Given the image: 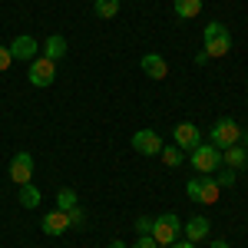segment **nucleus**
<instances>
[{
	"mask_svg": "<svg viewBox=\"0 0 248 248\" xmlns=\"http://www.w3.org/2000/svg\"><path fill=\"white\" fill-rule=\"evenodd\" d=\"M202 40H205V57L209 60H222L225 53L232 50V33L225 23H218V20H212V23H205V33H202Z\"/></svg>",
	"mask_w": 248,
	"mask_h": 248,
	"instance_id": "f257e3e1",
	"label": "nucleus"
},
{
	"mask_svg": "<svg viewBox=\"0 0 248 248\" xmlns=\"http://www.w3.org/2000/svg\"><path fill=\"white\" fill-rule=\"evenodd\" d=\"M189 162L195 172H202V175H215V172L222 169V149H215L212 142H199L195 149L189 153Z\"/></svg>",
	"mask_w": 248,
	"mask_h": 248,
	"instance_id": "f03ea898",
	"label": "nucleus"
},
{
	"mask_svg": "<svg viewBox=\"0 0 248 248\" xmlns=\"http://www.w3.org/2000/svg\"><path fill=\"white\" fill-rule=\"evenodd\" d=\"M179 232H182V222H179V215H159V218H153V235L155 245H172V242H179Z\"/></svg>",
	"mask_w": 248,
	"mask_h": 248,
	"instance_id": "7ed1b4c3",
	"label": "nucleus"
},
{
	"mask_svg": "<svg viewBox=\"0 0 248 248\" xmlns=\"http://www.w3.org/2000/svg\"><path fill=\"white\" fill-rule=\"evenodd\" d=\"M242 139V126L235 123V119H218L215 126H212V136H209V142L215 146V149H229V146H235Z\"/></svg>",
	"mask_w": 248,
	"mask_h": 248,
	"instance_id": "20e7f679",
	"label": "nucleus"
},
{
	"mask_svg": "<svg viewBox=\"0 0 248 248\" xmlns=\"http://www.w3.org/2000/svg\"><path fill=\"white\" fill-rule=\"evenodd\" d=\"M27 79L33 83V86H53V79H57V63L53 60H46V57H37V60H30V70H27Z\"/></svg>",
	"mask_w": 248,
	"mask_h": 248,
	"instance_id": "39448f33",
	"label": "nucleus"
},
{
	"mask_svg": "<svg viewBox=\"0 0 248 248\" xmlns=\"http://www.w3.org/2000/svg\"><path fill=\"white\" fill-rule=\"evenodd\" d=\"M218 182L215 179H192L189 186H186V195H189L192 202H202V205H212L215 199H218Z\"/></svg>",
	"mask_w": 248,
	"mask_h": 248,
	"instance_id": "423d86ee",
	"label": "nucleus"
},
{
	"mask_svg": "<svg viewBox=\"0 0 248 248\" xmlns=\"http://www.w3.org/2000/svg\"><path fill=\"white\" fill-rule=\"evenodd\" d=\"M172 139H175V146H179L182 153H192V149L202 142V133H199L195 123H179V126L172 129Z\"/></svg>",
	"mask_w": 248,
	"mask_h": 248,
	"instance_id": "0eeeda50",
	"label": "nucleus"
},
{
	"mask_svg": "<svg viewBox=\"0 0 248 248\" xmlns=\"http://www.w3.org/2000/svg\"><path fill=\"white\" fill-rule=\"evenodd\" d=\"M10 179L17 182V186H27L30 179H33V155L30 153H17L10 159Z\"/></svg>",
	"mask_w": 248,
	"mask_h": 248,
	"instance_id": "6e6552de",
	"label": "nucleus"
},
{
	"mask_svg": "<svg viewBox=\"0 0 248 248\" xmlns=\"http://www.w3.org/2000/svg\"><path fill=\"white\" fill-rule=\"evenodd\" d=\"M133 149L139 155H159L162 153V139H159V133H153V129H139V133L133 136Z\"/></svg>",
	"mask_w": 248,
	"mask_h": 248,
	"instance_id": "1a4fd4ad",
	"label": "nucleus"
},
{
	"mask_svg": "<svg viewBox=\"0 0 248 248\" xmlns=\"http://www.w3.org/2000/svg\"><path fill=\"white\" fill-rule=\"evenodd\" d=\"M37 50H40V43L30 37V33H20V37L10 43V57L23 60V63H27V60H37Z\"/></svg>",
	"mask_w": 248,
	"mask_h": 248,
	"instance_id": "9d476101",
	"label": "nucleus"
},
{
	"mask_svg": "<svg viewBox=\"0 0 248 248\" xmlns=\"http://www.w3.org/2000/svg\"><path fill=\"white\" fill-rule=\"evenodd\" d=\"M66 229H70V215H66L63 209H53V212L43 215V232H46V235L57 238V235H63Z\"/></svg>",
	"mask_w": 248,
	"mask_h": 248,
	"instance_id": "9b49d317",
	"label": "nucleus"
},
{
	"mask_svg": "<svg viewBox=\"0 0 248 248\" xmlns=\"http://www.w3.org/2000/svg\"><path fill=\"white\" fill-rule=\"evenodd\" d=\"M142 73L149 79H166L169 77V63L159 57V53H146V57H142Z\"/></svg>",
	"mask_w": 248,
	"mask_h": 248,
	"instance_id": "f8f14e48",
	"label": "nucleus"
},
{
	"mask_svg": "<svg viewBox=\"0 0 248 248\" xmlns=\"http://www.w3.org/2000/svg\"><path fill=\"white\" fill-rule=\"evenodd\" d=\"M209 232H212V225H209V218L205 215H195V218H189L186 222V242H202V238H209Z\"/></svg>",
	"mask_w": 248,
	"mask_h": 248,
	"instance_id": "ddd939ff",
	"label": "nucleus"
},
{
	"mask_svg": "<svg viewBox=\"0 0 248 248\" xmlns=\"http://www.w3.org/2000/svg\"><path fill=\"white\" fill-rule=\"evenodd\" d=\"M40 50H43V57H46V60H53V63H57V60L66 53V37H63V33H50L46 43H43Z\"/></svg>",
	"mask_w": 248,
	"mask_h": 248,
	"instance_id": "4468645a",
	"label": "nucleus"
},
{
	"mask_svg": "<svg viewBox=\"0 0 248 248\" xmlns=\"http://www.w3.org/2000/svg\"><path fill=\"white\" fill-rule=\"evenodd\" d=\"M248 162V153L235 142V146H229V149H222V166H229V169H245Z\"/></svg>",
	"mask_w": 248,
	"mask_h": 248,
	"instance_id": "2eb2a0df",
	"label": "nucleus"
},
{
	"mask_svg": "<svg viewBox=\"0 0 248 248\" xmlns=\"http://www.w3.org/2000/svg\"><path fill=\"white\" fill-rule=\"evenodd\" d=\"M172 7H175V17L179 20H192L202 14V0H172Z\"/></svg>",
	"mask_w": 248,
	"mask_h": 248,
	"instance_id": "dca6fc26",
	"label": "nucleus"
},
{
	"mask_svg": "<svg viewBox=\"0 0 248 248\" xmlns=\"http://www.w3.org/2000/svg\"><path fill=\"white\" fill-rule=\"evenodd\" d=\"M159 159H162V162H166L169 169H179V166L186 162V153H182V149H179V146L172 142V146H162V153H159Z\"/></svg>",
	"mask_w": 248,
	"mask_h": 248,
	"instance_id": "f3484780",
	"label": "nucleus"
},
{
	"mask_svg": "<svg viewBox=\"0 0 248 248\" xmlns=\"http://www.w3.org/2000/svg\"><path fill=\"white\" fill-rule=\"evenodd\" d=\"M40 199H43V195H40V189L33 186V182L20 186V205H23V209H37V205H40Z\"/></svg>",
	"mask_w": 248,
	"mask_h": 248,
	"instance_id": "a211bd4d",
	"label": "nucleus"
},
{
	"mask_svg": "<svg viewBox=\"0 0 248 248\" xmlns=\"http://www.w3.org/2000/svg\"><path fill=\"white\" fill-rule=\"evenodd\" d=\"M93 10H96V17L113 20L116 14H119V0H96V3H93Z\"/></svg>",
	"mask_w": 248,
	"mask_h": 248,
	"instance_id": "6ab92c4d",
	"label": "nucleus"
},
{
	"mask_svg": "<svg viewBox=\"0 0 248 248\" xmlns=\"http://www.w3.org/2000/svg\"><path fill=\"white\" fill-rule=\"evenodd\" d=\"M73 205H79V195H77L73 189H60V192H57V209L70 212Z\"/></svg>",
	"mask_w": 248,
	"mask_h": 248,
	"instance_id": "aec40b11",
	"label": "nucleus"
},
{
	"mask_svg": "<svg viewBox=\"0 0 248 248\" xmlns=\"http://www.w3.org/2000/svg\"><path fill=\"white\" fill-rule=\"evenodd\" d=\"M215 182H218V189H232V186H235V169H229V166H225V169L215 175Z\"/></svg>",
	"mask_w": 248,
	"mask_h": 248,
	"instance_id": "412c9836",
	"label": "nucleus"
},
{
	"mask_svg": "<svg viewBox=\"0 0 248 248\" xmlns=\"http://www.w3.org/2000/svg\"><path fill=\"white\" fill-rule=\"evenodd\" d=\"M10 63H14V57H10V46H0V73H7V70H10Z\"/></svg>",
	"mask_w": 248,
	"mask_h": 248,
	"instance_id": "4be33fe9",
	"label": "nucleus"
},
{
	"mask_svg": "<svg viewBox=\"0 0 248 248\" xmlns=\"http://www.w3.org/2000/svg\"><path fill=\"white\" fill-rule=\"evenodd\" d=\"M66 215H70V225H83V218H86V215H83V209H79V205H73V209L66 212Z\"/></svg>",
	"mask_w": 248,
	"mask_h": 248,
	"instance_id": "5701e85b",
	"label": "nucleus"
},
{
	"mask_svg": "<svg viewBox=\"0 0 248 248\" xmlns=\"http://www.w3.org/2000/svg\"><path fill=\"white\" fill-rule=\"evenodd\" d=\"M133 248H159V245H155V238H153V235H139Z\"/></svg>",
	"mask_w": 248,
	"mask_h": 248,
	"instance_id": "b1692460",
	"label": "nucleus"
},
{
	"mask_svg": "<svg viewBox=\"0 0 248 248\" xmlns=\"http://www.w3.org/2000/svg\"><path fill=\"white\" fill-rule=\"evenodd\" d=\"M136 229L142 232V235H149V232H153V218H146V215H142V218H136Z\"/></svg>",
	"mask_w": 248,
	"mask_h": 248,
	"instance_id": "393cba45",
	"label": "nucleus"
},
{
	"mask_svg": "<svg viewBox=\"0 0 248 248\" xmlns=\"http://www.w3.org/2000/svg\"><path fill=\"white\" fill-rule=\"evenodd\" d=\"M169 248H195V245H192V242H172Z\"/></svg>",
	"mask_w": 248,
	"mask_h": 248,
	"instance_id": "a878e982",
	"label": "nucleus"
},
{
	"mask_svg": "<svg viewBox=\"0 0 248 248\" xmlns=\"http://www.w3.org/2000/svg\"><path fill=\"white\" fill-rule=\"evenodd\" d=\"M209 248H229V242H212Z\"/></svg>",
	"mask_w": 248,
	"mask_h": 248,
	"instance_id": "bb28decb",
	"label": "nucleus"
},
{
	"mask_svg": "<svg viewBox=\"0 0 248 248\" xmlns=\"http://www.w3.org/2000/svg\"><path fill=\"white\" fill-rule=\"evenodd\" d=\"M109 248H126V242H113V245H109Z\"/></svg>",
	"mask_w": 248,
	"mask_h": 248,
	"instance_id": "cd10ccee",
	"label": "nucleus"
}]
</instances>
